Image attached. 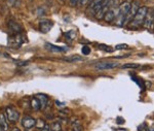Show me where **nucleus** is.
Listing matches in <instances>:
<instances>
[{
  "label": "nucleus",
  "mask_w": 154,
  "mask_h": 131,
  "mask_svg": "<svg viewBox=\"0 0 154 131\" xmlns=\"http://www.w3.org/2000/svg\"><path fill=\"white\" fill-rule=\"evenodd\" d=\"M148 8L146 6H141L138 9L136 16L134 17V19L132 20V22L129 23V28L132 29H137L139 27H141L144 24V20L146 18V14H147Z\"/></svg>",
  "instance_id": "obj_1"
},
{
  "label": "nucleus",
  "mask_w": 154,
  "mask_h": 131,
  "mask_svg": "<svg viewBox=\"0 0 154 131\" xmlns=\"http://www.w3.org/2000/svg\"><path fill=\"white\" fill-rule=\"evenodd\" d=\"M131 5H132V3L129 1L123 2V3L119 5L118 11H117V14H116V18H115V23H116L117 26H120V27L123 26L124 19H126V14L129 13V8H131Z\"/></svg>",
  "instance_id": "obj_2"
},
{
  "label": "nucleus",
  "mask_w": 154,
  "mask_h": 131,
  "mask_svg": "<svg viewBox=\"0 0 154 131\" xmlns=\"http://www.w3.org/2000/svg\"><path fill=\"white\" fill-rule=\"evenodd\" d=\"M25 36H24L22 33H19V34H13L8 37V42H7V45L13 48H19L25 42Z\"/></svg>",
  "instance_id": "obj_3"
},
{
  "label": "nucleus",
  "mask_w": 154,
  "mask_h": 131,
  "mask_svg": "<svg viewBox=\"0 0 154 131\" xmlns=\"http://www.w3.org/2000/svg\"><path fill=\"white\" fill-rule=\"evenodd\" d=\"M4 115H5L7 121L11 123L18 122L19 119H20V113L11 106H6L5 110H4Z\"/></svg>",
  "instance_id": "obj_4"
},
{
  "label": "nucleus",
  "mask_w": 154,
  "mask_h": 131,
  "mask_svg": "<svg viewBox=\"0 0 154 131\" xmlns=\"http://www.w3.org/2000/svg\"><path fill=\"white\" fill-rule=\"evenodd\" d=\"M139 8H140V3H139L138 1H135V2H133V3H132L131 8H129V13L126 14V19H124L123 26L124 25H127V24L131 23L132 20L134 19V17L136 16V14H137V11H138Z\"/></svg>",
  "instance_id": "obj_5"
},
{
  "label": "nucleus",
  "mask_w": 154,
  "mask_h": 131,
  "mask_svg": "<svg viewBox=\"0 0 154 131\" xmlns=\"http://www.w3.org/2000/svg\"><path fill=\"white\" fill-rule=\"evenodd\" d=\"M118 63L117 62H112V61H106V62H100L96 65V69L98 70H109V69H114L118 67Z\"/></svg>",
  "instance_id": "obj_6"
},
{
  "label": "nucleus",
  "mask_w": 154,
  "mask_h": 131,
  "mask_svg": "<svg viewBox=\"0 0 154 131\" xmlns=\"http://www.w3.org/2000/svg\"><path fill=\"white\" fill-rule=\"evenodd\" d=\"M52 26H54V23H52V21L49 20V19H42L39 22V30L42 33L49 32V30L52 28Z\"/></svg>",
  "instance_id": "obj_7"
},
{
  "label": "nucleus",
  "mask_w": 154,
  "mask_h": 131,
  "mask_svg": "<svg viewBox=\"0 0 154 131\" xmlns=\"http://www.w3.org/2000/svg\"><path fill=\"white\" fill-rule=\"evenodd\" d=\"M154 25V9H148L146 18L144 20L143 26L147 29H150Z\"/></svg>",
  "instance_id": "obj_8"
},
{
  "label": "nucleus",
  "mask_w": 154,
  "mask_h": 131,
  "mask_svg": "<svg viewBox=\"0 0 154 131\" xmlns=\"http://www.w3.org/2000/svg\"><path fill=\"white\" fill-rule=\"evenodd\" d=\"M36 125V120L32 117H29V116H26L22 119V126H23L25 129H31Z\"/></svg>",
  "instance_id": "obj_9"
},
{
  "label": "nucleus",
  "mask_w": 154,
  "mask_h": 131,
  "mask_svg": "<svg viewBox=\"0 0 154 131\" xmlns=\"http://www.w3.org/2000/svg\"><path fill=\"white\" fill-rule=\"evenodd\" d=\"M8 28H9V31H10L11 35L19 34V33H21V31H22L21 26L13 20H10L8 22Z\"/></svg>",
  "instance_id": "obj_10"
},
{
  "label": "nucleus",
  "mask_w": 154,
  "mask_h": 131,
  "mask_svg": "<svg viewBox=\"0 0 154 131\" xmlns=\"http://www.w3.org/2000/svg\"><path fill=\"white\" fill-rule=\"evenodd\" d=\"M36 98L37 100L39 101V104H40V110H44L45 108L49 104V96L45 95V94H37L36 95Z\"/></svg>",
  "instance_id": "obj_11"
},
{
  "label": "nucleus",
  "mask_w": 154,
  "mask_h": 131,
  "mask_svg": "<svg viewBox=\"0 0 154 131\" xmlns=\"http://www.w3.org/2000/svg\"><path fill=\"white\" fill-rule=\"evenodd\" d=\"M45 48H46L49 51H50V52H54V53H63V52H66V51H67V48L55 45L49 43V42L45 43Z\"/></svg>",
  "instance_id": "obj_12"
},
{
  "label": "nucleus",
  "mask_w": 154,
  "mask_h": 131,
  "mask_svg": "<svg viewBox=\"0 0 154 131\" xmlns=\"http://www.w3.org/2000/svg\"><path fill=\"white\" fill-rule=\"evenodd\" d=\"M115 18H116V13H115V11L113 8H110L104 16V20L107 23H112L115 20Z\"/></svg>",
  "instance_id": "obj_13"
},
{
  "label": "nucleus",
  "mask_w": 154,
  "mask_h": 131,
  "mask_svg": "<svg viewBox=\"0 0 154 131\" xmlns=\"http://www.w3.org/2000/svg\"><path fill=\"white\" fill-rule=\"evenodd\" d=\"M7 122L8 121H7L4 113L0 111V127H1V129L3 131H8V123Z\"/></svg>",
  "instance_id": "obj_14"
},
{
  "label": "nucleus",
  "mask_w": 154,
  "mask_h": 131,
  "mask_svg": "<svg viewBox=\"0 0 154 131\" xmlns=\"http://www.w3.org/2000/svg\"><path fill=\"white\" fill-rule=\"evenodd\" d=\"M64 61L67 62H80L83 61V57H80V56H70V57H67L64 59Z\"/></svg>",
  "instance_id": "obj_15"
},
{
  "label": "nucleus",
  "mask_w": 154,
  "mask_h": 131,
  "mask_svg": "<svg viewBox=\"0 0 154 131\" xmlns=\"http://www.w3.org/2000/svg\"><path fill=\"white\" fill-rule=\"evenodd\" d=\"M31 108H32L33 111H39L40 110V104H39V101L37 100V98L34 97V98L31 99Z\"/></svg>",
  "instance_id": "obj_16"
},
{
  "label": "nucleus",
  "mask_w": 154,
  "mask_h": 131,
  "mask_svg": "<svg viewBox=\"0 0 154 131\" xmlns=\"http://www.w3.org/2000/svg\"><path fill=\"white\" fill-rule=\"evenodd\" d=\"M65 36H66V38H67V39H69V40L75 39V37H76V31H74V30L68 31V32L65 33Z\"/></svg>",
  "instance_id": "obj_17"
},
{
  "label": "nucleus",
  "mask_w": 154,
  "mask_h": 131,
  "mask_svg": "<svg viewBox=\"0 0 154 131\" xmlns=\"http://www.w3.org/2000/svg\"><path fill=\"white\" fill-rule=\"evenodd\" d=\"M140 65L139 64H135V63H127V64H123L121 66V68L123 69H129V68H132V69H136V68H139Z\"/></svg>",
  "instance_id": "obj_18"
},
{
  "label": "nucleus",
  "mask_w": 154,
  "mask_h": 131,
  "mask_svg": "<svg viewBox=\"0 0 154 131\" xmlns=\"http://www.w3.org/2000/svg\"><path fill=\"white\" fill-rule=\"evenodd\" d=\"M50 129L52 131H61L62 130V126L59 122H54L50 125Z\"/></svg>",
  "instance_id": "obj_19"
},
{
  "label": "nucleus",
  "mask_w": 154,
  "mask_h": 131,
  "mask_svg": "<svg viewBox=\"0 0 154 131\" xmlns=\"http://www.w3.org/2000/svg\"><path fill=\"white\" fill-rule=\"evenodd\" d=\"M39 129H43V128L46 126V123L44 122V120H42V119H38V120H36V125Z\"/></svg>",
  "instance_id": "obj_20"
},
{
  "label": "nucleus",
  "mask_w": 154,
  "mask_h": 131,
  "mask_svg": "<svg viewBox=\"0 0 154 131\" xmlns=\"http://www.w3.org/2000/svg\"><path fill=\"white\" fill-rule=\"evenodd\" d=\"M102 1H103V0H91L90 3V9L91 11H93V9L95 8V7L98 5V4H100Z\"/></svg>",
  "instance_id": "obj_21"
},
{
  "label": "nucleus",
  "mask_w": 154,
  "mask_h": 131,
  "mask_svg": "<svg viewBox=\"0 0 154 131\" xmlns=\"http://www.w3.org/2000/svg\"><path fill=\"white\" fill-rule=\"evenodd\" d=\"M138 131H150V129H149V127L146 123H142L141 125H139Z\"/></svg>",
  "instance_id": "obj_22"
},
{
  "label": "nucleus",
  "mask_w": 154,
  "mask_h": 131,
  "mask_svg": "<svg viewBox=\"0 0 154 131\" xmlns=\"http://www.w3.org/2000/svg\"><path fill=\"white\" fill-rule=\"evenodd\" d=\"M81 52H82L83 55H90V48L87 47V45H83L82 48H81Z\"/></svg>",
  "instance_id": "obj_23"
},
{
  "label": "nucleus",
  "mask_w": 154,
  "mask_h": 131,
  "mask_svg": "<svg viewBox=\"0 0 154 131\" xmlns=\"http://www.w3.org/2000/svg\"><path fill=\"white\" fill-rule=\"evenodd\" d=\"M99 48L103 51H106V52H112L113 51L112 48H110L109 45H99Z\"/></svg>",
  "instance_id": "obj_24"
},
{
  "label": "nucleus",
  "mask_w": 154,
  "mask_h": 131,
  "mask_svg": "<svg viewBox=\"0 0 154 131\" xmlns=\"http://www.w3.org/2000/svg\"><path fill=\"white\" fill-rule=\"evenodd\" d=\"M132 80H134V81L136 82V83L138 84L139 86H140L141 88L144 90V86H143V83H142V81H141L140 79H138V77H137V76H132Z\"/></svg>",
  "instance_id": "obj_25"
},
{
  "label": "nucleus",
  "mask_w": 154,
  "mask_h": 131,
  "mask_svg": "<svg viewBox=\"0 0 154 131\" xmlns=\"http://www.w3.org/2000/svg\"><path fill=\"white\" fill-rule=\"evenodd\" d=\"M126 48H129V45L126 43H120L115 47V50H126Z\"/></svg>",
  "instance_id": "obj_26"
},
{
  "label": "nucleus",
  "mask_w": 154,
  "mask_h": 131,
  "mask_svg": "<svg viewBox=\"0 0 154 131\" xmlns=\"http://www.w3.org/2000/svg\"><path fill=\"white\" fill-rule=\"evenodd\" d=\"M73 128H74V131H81L82 130V126L80 125L79 122H76L75 124L73 125Z\"/></svg>",
  "instance_id": "obj_27"
},
{
  "label": "nucleus",
  "mask_w": 154,
  "mask_h": 131,
  "mask_svg": "<svg viewBox=\"0 0 154 131\" xmlns=\"http://www.w3.org/2000/svg\"><path fill=\"white\" fill-rule=\"evenodd\" d=\"M91 0H80L79 1V3H78V5L79 6H83V5H85V4H87L88 2H90Z\"/></svg>",
  "instance_id": "obj_28"
},
{
  "label": "nucleus",
  "mask_w": 154,
  "mask_h": 131,
  "mask_svg": "<svg viewBox=\"0 0 154 131\" xmlns=\"http://www.w3.org/2000/svg\"><path fill=\"white\" fill-rule=\"evenodd\" d=\"M79 1H80V0H69V2H70V5H71V6H76V5H78Z\"/></svg>",
  "instance_id": "obj_29"
},
{
  "label": "nucleus",
  "mask_w": 154,
  "mask_h": 131,
  "mask_svg": "<svg viewBox=\"0 0 154 131\" xmlns=\"http://www.w3.org/2000/svg\"><path fill=\"white\" fill-rule=\"evenodd\" d=\"M116 122H117V124L121 125V124H123V123H124V119H123V118L118 117V118L116 119Z\"/></svg>",
  "instance_id": "obj_30"
},
{
  "label": "nucleus",
  "mask_w": 154,
  "mask_h": 131,
  "mask_svg": "<svg viewBox=\"0 0 154 131\" xmlns=\"http://www.w3.org/2000/svg\"><path fill=\"white\" fill-rule=\"evenodd\" d=\"M7 1H8V4L9 5H11L13 6L14 3H16V0H7Z\"/></svg>",
  "instance_id": "obj_31"
},
{
  "label": "nucleus",
  "mask_w": 154,
  "mask_h": 131,
  "mask_svg": "<svg viewBox=\"0 0 154 131\" xmlns=\"http://www.w3.org/2000/svg\"><path fill=\"white\" fill-rule=\"evenodd\" d=\"M56 104H57V105H62V106H64L65 105V104L64 103H61V102H60V101H56Z\"/></svg>",
  "instance_id": "obj_32"
},
{
  "label": "nucleus",
  "mask_w": 154,
  "mask_h": 131,
  "mask_svg": "<svg viewBox=\"0 0 154 131\" xmlns=\"http://www.w3.org/2000/svg\"><path fill=\"white\" fill-rule=\"evenodd\" d=\"M11 131H21L20 129H19V128H13V130H11Z\"/></svg>",
  "instance_id": "obj_33"
},
{
  "label": "nucleus",
  "mask_w": 154,
  "mask_h": 131,
  "mask_svg": "<svg viewBox=\"0 0 154 131\" xmlns=\"http://www.w3.org/2000/svg\"><path fill=\"white\" fill-rule=\"evenodd\" d=\"M116 131H126V130H122V129H118V130H116Z\"/></svg>",
  "instance_id": "obj_34"
},
{
  "label": "nucleus",
  "mask_w": 154,
  "mask_h": 131,
  "mask_svg": "<svg viewBox=\"0 0 154 131\" xmlns=\"http://www.w3.org/2000/svg\"><path fill=\"white\" fill-rule=\"evenodd\" d=\"M0 131H3V130H2V129H1V127H0Z\"/></svg>",
  "instance_id": "obj_35"
},
{
  "label": "nucleus",
  "mask_w": 154,
  "mask_h": 131,
  "mask_svg": "<svg viewBox=\"0 0 154 131\" xmlns=\"http://www.w3.org/2000/svg\"><path fill=\"white\" fill-rule=\"evenodd\" d=\"M0 55H1V54H0Z\"/></svg>",
  "instance_id": "obj_36"
},
{
  "label": "nucleus",
  "mask_w": 154,
  "mask_h": 131,
  "mask_svg": "<svg viewBox=\"0 0 154 131\" xmlns=\"http://www.w3.org/2000/svg\"><path fill=\"white\" fill-rule=\"evenodd\" d=\"M61 131H62V130H61Z\"/></svg>",
  "instance_id": "obj_37"
}]
</instances>
